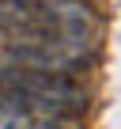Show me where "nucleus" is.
I'll return each mask as SVG.
<instances>
[{"instance_id":"f257e3e1","label":"nucleus","mask_w":121,"mask_h":129,"mask_svg":"<svg viewBox=\"0 0 121 129\" xmlns=\"http://www.w3.org/2000/svg\"><path fill=\"white\" fill-rule=\"evenodd\" d=\"M0 95L30 103V106H42V110H65V114H80L87 106V87L76 76L15 69V64L0 69Z\"/></svg>"},{"instance_id":"f03ea898","label":"nucleus","mask_w":121,"mask_h":129,"mask_svg":"<svg viewBox=\"0 0 121 129\" xmlns=\"http://www.w3.org/2000/svg\"><path fill=\"white\" fill-rule=\"evenodd\" d=\"M0 129H83V121H80V114L42 110V106L0 95Z\"/></svg>"}]
</instances>
